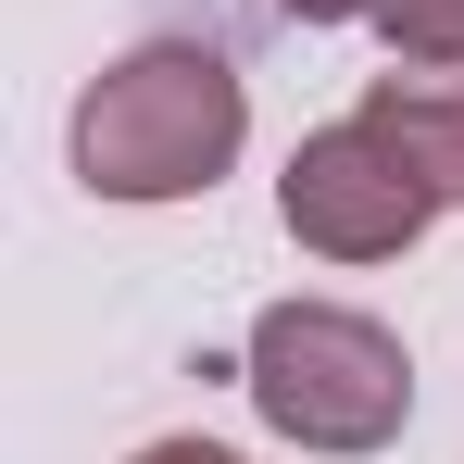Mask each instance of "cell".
Listing matches in <instances>:
<instances>
[{
  "label": "cell",
  "instance_id": "obj_2",
  "mask_svg": "<svg viewBox=\"0 0 464 464\" xmlns=\"http://www.w3.org/2000/svg\"><path fill=\"white\" fill-rule=\"evenodd\" d=\"M238 389L251 414L289 440V452H389L401 414H414V352L389 339L377 314L352 302H264L251 314V352H238Z\"/></svg>",
  "mask_w": 464,
  "mask_h": 464
},
{
  "label": "cell",
  "instance_id": "obj_4",
  "mask_svg": "<svg viewBox=\"0 0 464 464\" xmlns=\"http://www.w3.org/2000/svg\"><path fill=\"white\" fill-rule=\"evenodd\" d=\"M364 113L414 151V176H427L440 214H452V201H464V63H452V76H377V88H364Z\"/></svg>",
  "mask_w": 464,
  "mask_h": 464
},
{
  "label": "cell",
  "instance_id": "obj_7",
  "mask_svg": "<svg viewBox=\"0 0 464 464\" xmlns=\"http://www.w3.org/2000/svg\"><path fill=\"white\" fill-rule=\"evenodd\" d=\"M302 25H377V0H289Z\"/></svg>",
  "mask_w": 464,
  "mask_h": 464
},
{
  "label": "cell",
  "instance_id": "obj_3",
  "mask_svg": "<svg viewBox=\"0 0 464 464\" xmlns=\"http://www.w3.org/2000/svg\"><path fill=\"white\" fill-rule=\"evenodd\" d=\"M440 214V188L414 176V151L389 139L377 113H339V126H314L289 176H276V227L302 238L314 264H389V251H414Z\"/></svg>",
  "mask_w": 464,
  "mask_h": 464
},
{
  "label": "cell",
  "instance_id": "obj_5",
  "mask_svg": "<svg viewBox=\"0 0 464 464\" xmlns=\"http://www.w3.org/2000/svg\"><path fill=\"white\" fill-rule=\"evenodd\" d=\"M377 38L401 51V63L452 76V63H464V0H377Z\"/></svg>",
  "mask_w": 464,
  "mask_h": 464
},
{
  "label": "cell",
  "instance_id": "obj_1",
  "mask_svg": "<svg viewBox=\"0 0 464 464\" xmlns=\"http://www.w3.org/2000/svg\"><path fill=\"white\" fill-rule=\"evenodd\" d=\"M238 139H251V88L201 38H151V51L101 63L76 126H63L88 201H201L238 163Z\"/></svg>",
  "mask_w": 464,
  "mask_h": 464
},
{
  "label": "cell",
  "instance_id": "obj_6",
  "mask_svg": "<svg viewBox=\"0 0 464 464\" xmlns=\"http://www.w3.org/2000/svg\"><path fill=\"white\" fill-rule=\"evenodd\" d=\"M139 464H238V452H227V440H151Z\"/></svg>",
  "mask_w": 464,
  "mask_h": 464
}]
</instances>
